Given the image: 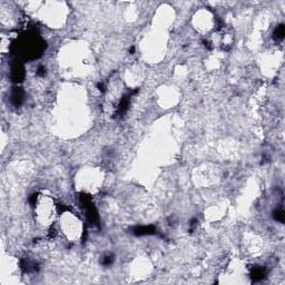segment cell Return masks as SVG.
<instances>
[{
  "label": "cell",
  "mask_w": 285,
  "mask_h": 285,
  "mask_svg": "<svg viewBox=\"0 0 285 285\" xmlns=\"http://www.w3.org/2000/svg\"><path fill=\"white\" fill-rule=\"evenodd\" d=\"M283 36H284V27H283V25H281V26L276 28L275 38L277 40H281V39H283Z\"/></svg>",
  "instance_id": "1"
}]
</instances>
